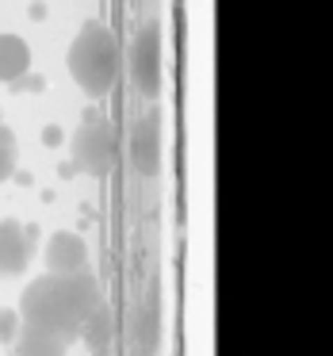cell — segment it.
I'll list each match as a JSON object with an SVG mask.
<instances>
[{
  "label": "cell",
  "instance_id": "1",
  "mask_svg": "<svg viewBox=\"0 0 333 356\" xmlns=\"http://www.w3.org/2000/svg\"><path fill=\"white\" fill-rule=\"evenodd\" d=\"M100 302V284H96L92 272H73V276L47 272L24 287L16 314L27 330L50 333V337H62L65 345H73V341H81L88 314Z\"/></svg>",
  "mask_w": 333,
  "mask_h": 356
},
{
  "label": "cell",
  "instance_id": "2",
  "mask_svg": "<svg viewBox=\"0 0 333 356\" xmlns=\"http://www.w3.org/2000/svg\"><path fill=\"white\" fill-rule=\"evenodd\" d=\"M65 65H70L73 81H77L92 100L108 96L119 81V65H123L115 31H111L108 24H100V19H88L77 31V39H73L70 54H65Z\"/></svg>",
  "mask_w": 333,
  "mask_h": 356
},
{
  "label": "cell",
  "instance_id": "3",
  "mask_svg": "<svg viewBox=\"0 0 333 356\" xmlns=\"http://www.w3.org/2000/svg\"><path fill=\"white\" fill-rule=\"evenodd\" d=\"M115 154H119V142L108 119H88V123L77 127V134H73V165L81 172L104 177L115 165Z\"/></svg>",
  "mask_w": 333,
  "mask_h": 356
},
{
  "label": "cell",
  "instance_id": "4",
  "mask_svg": "<svg viewBox=\"0 0 333 356\" xmlns=\"http://www.w3.org/2000/svg\"><path fill=\"white\" fill-rule=\"evenodd\" d=\"M131 77L142 96H161V31L154 24L142 27L131 47Z\"/></svg>",
  "mask_w": 333,
  "mask_h": 356
},
{
  "label": "cell",
  "instance_id": "5",
  "mask_svg": "<svg viewBox=\"0 0 333 356\" xmlns=\"http://www.w3.org/2000/svg\"><path fill=\"white\" fill-rule=\"evenodd\" d=\"M39 245V230L16 218H0V276H19L31 261V249Z\"/></svg>",
  "mask_w": 333,
  "mask_h": 356
},
{
  "label": "cell",
  "instance_id": "6",
  "mask_svg": "<svg viewBox=\"0 0 333 356\" xmlns=\"http://www.w3.org/2000/svg\"><path fill=\"white\" fill-rule=\"evenodd\" d=\"M42 261H47V272H54V276L88 272V245H85V238H81V234L58 230V234H50Z\"/></svg>",
  "mask_w": 333,
  "mask_h": 356
},
{
  "label": "cell",
  "instance_id": "7",
  "mask_svg": "<svg viewBox=\"0 0 333 356\" xmlns=\"http://www.w3.org/2000/svg\"><path fill=\"white\" fill-rule=\"evenodd\" d=\"M131 161L142 177H157V169H161V131H157L154 115H142L131 127Z\"/></svg>",
  "mask_w": 333,
  "mask_h": 356
},
{
  "label": "cell",
  "instance_id": "8",
  "mask_svg": "<svg viewBox=\"0 0 333 356\" xmlns=\"http://www.w3.org/2000/svg\"><path fill=\"white\" fill-rule=\"evenodd\" d=\"M31 70V50L19 35H0V85H16Z\"/></svg>",
  "mask_w": 333,
  "mask_h": 356
},
{
  "label": "cell",
  "instance_id": "9",
  "mask_svg": "<svg viewBox=\"0 0 333 356\" xmlns=\"http://www.w3.org/2000/svg\"><path fill=\"white\" fill-rule=\"evenodd\" d=\"M111 337H115V314H111L108 302H100V307L88 314L85 330H81V341L88 345L92 356H108L111 353Z\"/></svg>",
  "mask_w": 333,
  "mask_h": 356
},
{
  "label": "cell",
  "instance_id": "10",
  "mask_svg": "<svg viewBox=\"0 0 333 356\" xmlns=\"http://www.w3.org/2000/svg\"><path fill=\"white\" fill-rule=\"evenodd\" d=\"M12 353L16 356H65L70 353V345H65L62 337H50V333H39V330H19L16 345H12Z\"/></svg>",
  "mask_w": 333,
  "mask_h": 356
},
{
  "label": "cell",
  "instance_id": "11",
  "mask_svg": "<svg viewBox=\"0 0 333 356\" xmlns=\"http://www.w3.org/2000/svg\"><path fill=\"white\" fill-rule=\"evenodd\" d=\"M157 337H161V318H157L154 299H146L134 314V345H138L142 356H154L157 353Z\"/></svg>",
  "mask_w": 333,
  "mask_h": 356
},
{
  "label": "cell",
  "instance_id": "12",
  "mask_svg": "<svg viewBox=\"0 0 333 356\" xmlns=\"http://www.w3.org/2000/svg\"><path fill=\"white\" fill-rule=\"evenodd\" d=\"M16 157H19V146H16V134L0 123V184L16 172Z\"/></svg>",
  "mask_w": 333,
  "mask_h": 356
},
{
  "label": "cell",
  "instance_id": "13",
  "mask_svg": "<svg viewBox=\"0 0 333 356\" xmlns=\"http://www.w3.org/2000/svg\"><path fill=\"white\" fill-rule=\"evenodd\" d=\"M19 330H24V322H19V314L12 307H0V345H16Z\"/></svg>",
  "mask_w": 333,
  "mask_h": 356
},
{
  "label": "cell",
  "instance_id": "14",
  "mask_svg": "<svg viewBox=\"0 0 333 356\" xmlns=\"http://www.w3.org/2000/svg\"><path fill=\"white\" fill-rule=\"evenodd\" d=\"M0 123H4V119H0Z\"/></svg>",
  "mask_w": 333,
  "mask_h": 356
}]
</instances>
